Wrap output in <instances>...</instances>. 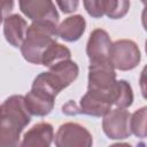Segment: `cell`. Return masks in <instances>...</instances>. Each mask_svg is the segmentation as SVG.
Wrapping results in <instances>:
<instances>
[{
	"label": "cell",
	"instance_id": "obj_8",
	"mask_svg": "<svg viewBox=\"0 0 147 147\" xmlns=\"http://www.w3.org/2000/svg\"><path fill=\"white\" fill-rule=\"evenodd\" d=\"M116 82V72L110 61L90 63L87 90L109 92Z\"/></svg>",
	"mask_w": 147,
	"mask_h": 147
},
{
	"label": "cell",
	"instance_id": "obj_6",
	"mask_svg": "<svg viewBox=\"0 0 147 147\" xmlns=\"http://www.w3.org/2000/svg\"><path fill=\"white\" fill-rule=\"evenodd\" d=\"M92 144V134L86 127L77 123L62 124L55 134L57 147H90Z\"/></svg>",
	"mask_w": 147,
	"mask_h": 147
},
{
	"label": "cell",
	"instance_id": "obj_2",
	"mask_svg": "<svg viewBox=\"0 0 147 147\" xmlns=\"http://www.w3.org/2000/svg\"><path fill=\"white\" fill-rule=\"evenodd\" d=\"M29 113L23 95H11L0 106V147L20 145L21 133L30 123Z\"/></svg>",
	"mask_w": 147,
	"mask_h": 147
},
{
	"label": "cell",
	"instance_id": "obj_13",
	"mask_svg": "<svg viewBox=\"0 0 147 147\" xmlns=\"http://www.w3.org/2000/svg\"><path fill=\"white\" fill-rule=\"evenodd\" d=\"M86 21L82 15H74L67 17L60 25H57V36L69 42L77 41L85 32Z\"/></svg>",
	"mask_w": 147,
	"mask_h": 147
},
{
	"label": "cell",
	"instance_id": "obj_22",
	"mask_svg": "<svg viewBox=\"0 0 147 147\" xmlns=\"http://www.w3.org/2000/svg\"><path fill=\"white\" fill-rule=\"evenodd\" d=\"M0 24H1V22H0Z\"/></svg>",
	"mask_w": 147,
	"mask_h": 147
},
{
	"label": "cell",
	"instance_id": "obj_12",
	"mask_svg": "<svg viewBox=\"0 0 147 147\" xmlns=\"http://www.w3.org/2000/svg\"><path fill=\"white\" fill-rule=\"evenodd\" d=\"M28 24L26 21L20 16L18 14L8 15L3 20V34L6 40L14 47H21L25 33H26Z\"/></svg>",
	"mask_w": 147,
	"mask_h": 147
},
{
	"label": "cell",
	"instance_id": "obj_14",
	"mask_svg": "<svg viewBox=\"0 0 147 147\" xmlns=\"http://www.w3.org/2000/svg\"><path fill=\"white\" fill-rule=\"evenodd\" d=\"M111 108L110 105L107 102L99 100L91 95L90 93H85L80 101L79 105H77V115L78 114H84L88 116H94V117H101L103 116L109 109Z\"/></svg>",
	"mask_w": 147,
	"mask_h": 147
},
{
	"label": "cell",
	"instance_id": "obj_7",
	"mask_svg": "<svg viewBox=\"0 0 147 147\" xmlns=\"http://www.w3.org/2000/svg\"><path fill=\"white\" fill-rule=\"evenodd\" d=\"M87 14L94 18L103 15L111 20H118L126 15L130 8V0H83Z\"/></svg>",
	"mask_w": 147,
	"mask_h": 147
},
{
	"label": "cell",
	"instance_id": "obj_3",
	"mask_svg": "<svg viewBox=\"0 0 147 147\" xmlns=\"http://www.w3.org/2000/svg\"><path fill=\"white\" fill-rule=\"evenodd\" d=\"M57 24L47 21H36L28 26L21 53L23 57L33 64H40L46 48L56 41Z\"/></svg>",
	"mask_w": 147,
	"mask_h": 147
},
{
	"label": "cell",
	"instance_id": "obj_20",
	"mask_svg": "<svg viewBox=\"0 0 147 147\" xmlns=\"http://www.w3.org/2000/svg\"><path fill=\"white\" fill-rule=\"evenodd\" d=\"M62 111H63V114L69 115V116L77 115V103H76L75 101L70 100L69 102H67V103L62 107Z\"/></svg>",
	"mask_w": 147,
	"mask_h": 147
},
{
	"label": "cell",
	"instance_id": "obj_1",
	"mask_svg": "<svg viewBox=\"0 0 147 147\" xmlns=\"http://www.w3.org/2000/svg\"><path fill=\"white\" fill-rule=\"evenodd\" d=\"M48 68V71L34 78L30 92L24 96L29 113L34 116L48 115L54 108L56 95L74 83L79 74L78 65L70 59L61 60Z\"/></svg>",
	"mask_w": 147,
	"mask_h": 147
},
{
	"label": "cell",
	"instance_id": "obj_5",
	"mask_svg": "<svg viewBox=\"0 0 147 147\" xmlns=\"http://www.w3.org/2000/svg\"><path fill=\"white\" fill-rule=\"evenodd\" d=\"M102 130L109 139L122 140L131 136L130 117L131 114L125 108L109 109L103 116Z\"/></svg>",
	"mask_w": 147,
	"mask_h": 147
},
{
	"label": "cell",
	"instance_id": "obj_21",
	"mask_svg": "<svg viewBox=\"0 0 147 147\" xmlns=\"http://www.w3.org/2000/svg\"><path fill=\"white\" fill-rule=\"evenodd\" d=\"M145 1H146V0H141V2H144V3H145Z\"/></svg>",
	"mask_w": 147,
	"mask_h": 147
},
{
	"label": "cell",
	"instance_id": "obj_9",
	"mask_svg": "<svg viewBox=\"0 0 147 147\" xmlns=\"http://www.w3.org/2000/svg\"><path fill=\"white\" fill-rule=\"evenodd\" d=\"M21 11L32 22H59V13L52 0H18Z\"/></svg>",
	"mask_w": 147,
	"mask_h": 147
},
{
	"label": "cell",
	"instance_id": "obj_16",
	"mask_svg": "<svg viewBox=\"0 0 147 147\" xmlns=\"http://www.w3.org/2000/svg\"><path fill=\"white\" fill-rule=\"evenodd\" d=\"M133 102V92L131 85L124 80H116L114 85V102L113 106L118 108H127Z\"/></svg>",
	"mask_w": 147,
	"mask_h": 147
},
{
	"label": "cell",
	"instance_id": "obj_10",
	"mask_svg": "<svg viewBox=\"0 0 147 147\" xmlns=\"http://www.w3.org/2000/svg\"><path fill=\"white\" fill-rule=\"evenodd\" d=\"M111 40L107 31L102 29H95L90 34L87 45H86V54L88 56L90 63L95 62H106L109 60Z\"/></svg>",
	"mask_w": 147,
	"mask_h": 147
},
{
	"label": "cell",
	"instance_id": "obj_18",
	"mask_svg": "<svg viewBox=\"0 0 147 147\" xmlns=\"http://www.w3.org/2000/svg\"><path fill=\"white\" fill-rule=\"evenodd\" d=\"M59 8L64 13V14H70L74 13L78 8L79 0H55Z\"/></svg>",
	"mask_w": 147,
	"mask_h": 147
},
{
	"label": "cell",
	"instance_id": "obj_15",
	"mask_svg": "<svg viewBox=\"0 0 147 147\" xmlns=\"http://www.w3.org/2000/svg\"><path fill=\"white\" fill-rule=\"evenodd\" d=\"M70 57H71V53H70L69 48L59 44L57 41H54L44 52V54L41 56L40 64H42L45 67H51L52 64H54L61 60H67Z\"/></svg>",
	"mask_w": 147,
	"mask_h": 147
},
{
	"label": "cell",
	"instance_id": "obj_4",
	"mask_svg": "<svg viewBox=\"0 0 147 147\" xmlns=\"http://www.w3.org/2000/svg\"><path fill=\"white\" fill-rule=\"evenodd\" d=\"M109 60L115 69L127 71L134 69L140 60L141 54L138 45L129 39H121L111 42Z\"/></svg>",
	"mask_w": 147,
	"mask_h": 147
},
{
	"label": "cell",
	"instance_id": "obj_17",
	"mask_svg": "<svg viewBox=\"0 0 147 147\" xmlns=\"http://www.w3.org/2000/svg\"><path fill=\"white\" fill-rule=\"evenodd\" d=\"M146 107H142L134 111L130 117V130L138 138H146L147 129H146Z\"/></svg>",
	"mask_w": 147,
	"mask_h": 147
},
{
	"label": "cell",
	"instance_id": "obj_19",
	"mask_svg": "<svg viewBox=\"0 0 147 147\" xmlns=\"http://www.w3.org/2000/svg\"><path fill=\"white\" fill-rule=\"evenodd\" d=\"M14 7V0H0V22L9 15Z\"/></svg>",
	"mask_w": 147,
	"mask_h": 147
},
{
	"label": "cell",
	"instance_id": "obj_11",
	"mask_svg": "<svg viewBox=\"0 0 147 147\" xmlns=\"http://www.w3.org/2000/svg\"><path fill=\"white\" fill-rule=\"evenodd\" d=\"M54 138V130L49 123H38L25 132L21 146L24 147H48Z\"/></svg>",
	"mask_w": 147,
	"mask_h": 147
}]
</instances>
